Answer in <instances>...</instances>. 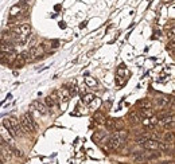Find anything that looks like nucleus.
Instances as JSON below:
<instances>
[{"label": "nucleus", "mask_w": 175, "mask_h": 164, "mask_svg": "<svg viewBox=\"0 0 175 164\" xmlns=\"http://www.w3.org/2000/svg\"><path fill=\"white\" fill-rule=\"evenodd\" d=\"M85 83H86L89 88H96L97 86V81L93 78V77H89V75L85 78Z\"/></svg>", "instance_id": "13"}, {"label": "nucleus", "mask_w": 175, "mask_h": 164, "mask_svg": "<svg viewBox=\"0 0 175 164\" xmlns=\"http://www.w3.org/2000/svg\"><path fill=\"white\" fill-rule=\"evenodd\" d=\"M9 124L12 126V131H14V137H19L22 136V128H20V123L15 118H9Z\"/></svg>", "instance_id": "5"}, {"label": "nucleus", "mask_w": 175, "mask_h": 164, "mask_svg": "<svg viewBox=\"0 0 175 164\" xmlns=\"http://www.w3.org/2000/svg\"><path fill=\"white\" fill-rule=\"evenodd\" d=\"M128 136V132L127 131H119L114 135H112L111 137L108 139V148L109 149H117L120 145L122 144V141L125 140V137Z\"/></svg>", "instance_id": "1"}, {"label": "nucleus", "mask_w": 175, "mask_h": 164, "mask_svg": "<svg viewBox=\"0 0 175 164\" xmlns=\"http://www.w3.org/2000/svg\"><path fill=\"white\" fill-rule=\"evenodd\" d=\"M164 139H166V143H171L172 140H174V135H172V132H168V133H166L164 135Z\"/></svg>", "instance_id": "22"}, {"label": "nucleus", "mask_w": 175, "mask_h": 164, "mask_svg": "<svg viewBox=\"0 0 175 164\" xmlns=\"http://www.w3.org/2000/svg\"><path fill=\"white\" fill-rule=\"evenodd\" d=\"M159 143H160V141L152 140V139H141V140H140V145L143 147V148H146V149H149V151L159 149Z\"/></svg>", "instance_id": "3"}, {"label": "nucleus", "mask_w": 175, "mask_h": 164, "mask_svg": "<svg viewBox=\"0 0 175 164\" xmlns=\"http://www.w3.org/2000/svg\"><path fill=\"white\" fill-rule=\"evenodd\" d=\"M158 123H160L162 125H164L166 128L168 125L172 126V125H174V116H172V114H171V116H164V117H162L160 121H158Z\"/></svg>", "instance_id": "9"}, {"label": "nucleus", "mask_w": 175, "mask_h": 164, "mask_svg": "<svg viewBox=\"0 0 175 164\" xmlns=\"http://www.w3.org/2000/svg\"><path fill=\"white\" fill-rule=\"evenodd\" d=\"M94 98H96V97L93 96V93H89V94H85L84 98H82V101H84L85 104H88V105H89V104H90L92 101L94 100Z\"/></svg>", "instance_id": "16"}, {"label": "nucleus", "mask_w": 175, "mask_h": 164, "mask_svg": "<svg viewBox=\"0 0 175 164\" xmlns=\"http://www.w3.org/2000/svg\"><path fill=\"white\" fill-rule=\"evenodd\" d=\"M167 49H168L170 51H171V54L174 55V50H175V44H174V39H172L171 42H170V44H167Z\"/></svg>", "instance_id": "23"}, {"label": "nucleus", "mask_w": 175, "mask_h": 164, "mask_svg": "<svg viewBox=\"0 0 175 164\" xmlns=\"http://www.w3.org/2000/svg\"><path fill=\"white\" fill-rule=\"evenodd\" d=\"M1 125L4 126V128L7 129V132L11 135V137H14V131H12V126H11V124H9V118H6V120L3 121V124Z\"/></svg>", "instance_id": "12"}, {"label": "nucleus", "mask_w": 175, "mask_h": 164, "mask_svg": "<svg viewBox=\"0 0 175 164\" xmlns=\"http://www.w3.org/2000/svg\"><path fill=\"white\" fill-rule=\"evenodd\" d=\"M100 104H101V100H100V98H94V100L89 104V108H90L92 110H94V109H97L100 106Z\"/></svg>", "instance_id": "17"}, {"label": "nucleus", "mask_w": 175, "mask_h": 164, "mask_svg": "<svg viewBox=\"0 0 175 164\" xmlns=\"http://www.w3.org/2000/svg\"><path fill=\"white\" fill-rule=\"evenodd\" d=\"M128 74H129L128 70H127L124 66H120V67L117 69V77H120V75H124V77H125V75H128Z\"/></svg>", "instance_id": "18"}, {"label": "nucleus", "mask_w": 175, "mask_h": 164, "mask_svg": "<svg viewBox=\"0 0 175 164\" xmlns=\"http://www.w3.org/2000/svg\"><path fill=\"white\" fill-rule=\"evenodd\" d=\"M104 136H105V132H96L93 135V140L96 141V143H100V140H101Z\"/></svg>", "instance_id": "20"}, {"label": "nucleus", "mask_w": 175, "mask_h": 164, "mask_svg": "<svg viewBox=\"0 0 175 164\" xmlns=\"http://www.w3.org/2000/svg\"><path fill=\"white\" fill-rule=\"evenodd\" d=\"M0 164H4V163H3V160H0Z\"/></svg>", "instance_id": "27"}, {"label": "nucleus", "mask_w": 175, "mask_h": 164, "mask_svg": "<svg viewBox=\"0 0 175 164\" xmlns=\"http://www.w3.org/2000/svg\"><path fill=\"white\" fill-rule=\"evenodd\" d=\"M0 53L4 54H12L14 53V43L8 41H3L0 43Z\"/></svg>", "instance_id": "4"}, {"label": "nucleus", "mask_w": 175, "mask_h": 164, "mask_svg": "<svg viewBox=\"0 0 175 164\" xmlns=\"http://www.w3.org/2000/svg\"><path fill=\"white\" fill-rule=\"evenodd\" d=\"M140 116H143V117H154V110L152 109H141V112H140Z\"/></svg>", "instance_id": "14"}, {"label": "nucleus", "mask_w": 175, "mask_h": 164, "mask_svg": "<svg viewBox=\"0 0 175 164\" xmlns=\"http://www.w3.org/2000/svg\"><path fill=\"white\" fill-rule=\"evenodd\" d=\"M20 128H23L24 132H28V133H32L36 131V124H35L34 118L30 113H26L22 116L20 118Z\"/></svg>", "instance_id": "2"}, {"label": "nucleus", "mask_w": 175, "mask_h": 164, "mask_svg": "<svg viewBox=\"0 0 175 164\" xmlns=\"http://www.w3.org/2000/svg\"><path fill=\"white\" fill-rule=\"evenodd\" d=\"M58 93V97H59V101H63V102H67L69 101V98L71 96H70V91H69V89L66 88V86H63V88H61V90L59 91H57Z\"/></svg>", "instance_id": "7"}, {"label": "nucleus", "mask_w": 175, "mask_h": 164, "mask_svg": "<svg viewBox=\"0 0 175 164\" xmlns=\"http://www.w3.org/2000/svg\"><path fill=\"white\" fill-rule=\"evenodd\" d=\"M30 54V58L34 59V58H39V57L43 54V47L42 46H32L28 51Z\"/></svg>", "instance_id": "6"}, {"label": "nucleus", "mask_w": 175, "mask_h": 164, "mask_svg": "<svg viewBox=\"0 0 175 164\" xmlns=\"http://www.w3.org/2000/svg\"><path fill=\"white\" fill-rule=\"evenodd\" d=\"M27 63V61H26V58H24L23 55H18L16 58L14 59V67L15 69H20V67H23L24 65Z\"/></svg>", "instance_id": "8"}, {"label": "nucleus", "mask_w": 175, "mask_h": 164, "mask_svg": "<svg viewBox=\"0 0 175 164\" xmlns=\"http://www.w3.org/2000/svg\"><path fill=\"white\" fill-rule=\"evenodd\" d=\"M3 147V139H1V136H0V148Z\"/></svg>", "instance_id": "26"}, {"label": "nucleus", "mask_w": 175, "mask_h": 164, "mask_svg": "<svg viewBox=\"0 0 175 164\" xmlns=\"http://www.w3.org/2000/svg\"><path fill=\"white\" fill-rule=\"evenodd\" d=\"M140 105H141V106H144V108H149V101H143V102H141V104H140Z\"/></svg>", "instance_id": "24"}, {"label": "nucleus", "mask_w": 175, "mask_h": 164, "mask_svg": "<svg viewBox=\"0 0 175 164\" xmlns=\"http://www.w3.org/2000/svg\"><path fill=\"white\" fill-rule=\"evenodd\" d=\"M44 104H46V106H49V108H52V106H55V101L52 100L50 96L44 98Z\"/></svg>", "instance_id": "19"}, {"label": "nucleus", "mask_w": 175, "mask_h": 164, "mask_svg": "<svg viewBox=\"0 0 175 164\" xmlns=\"http://www.w3.org/2000/svg\"><path fill=\"white\" fill-rule=\"evenodd\" d=\"M147 160H148V159H147V155H146V153H139V155H136V156L133 157V161H135V163H137V164L146 163Z\"/></svg>", "instance_id": "11"}, {"label": "nucleus", "mask_w": 175, "mask_h": 164, "mask_svg": "<svg viewBox=\"0 0 175 164\" xmlns=\"http://www.w3.org/2000/svg\"><path fill=\"white\" fill-rule=\"evenodd\" d=\"M168 36H170V39H171V41L174 39V28H171V31L168 32Z\"/></svg>", "instance_id": "25"}, {"label": "nucleus", "mask_w": 175, "mask_h": 164, "mask_svg": "<svg viewBox=\"0 0 175 164\" xmlns=\"http://www.w3.org/2000/svg\"><path fill=\"white\" fill-rule=\"evenodd\" d=\"M0 133H1V135H3L6 139H7V137H11V135H9V133L7 132V129L4 128L3 125H0Z\"/></svg>", "instance_id": "21"}, {"label": "nucleus", "mask_w": 175, "mask_h": 164, "mask_svg": "<svg viewBox=\"0 0 175 164\" xmlns=\"http://www.w3.org/2000/svg\"><path fill=\"white\" fill-rule=\"evenodd\" d=\"M19 14H20V6H14L11 8V11H9V16H11V18L18 16Z\"/></svg>", "instance_id": "15"}, {"label": "nucleus", "mask_w": 175, "mask_h": 164, "mask_svg": "<svg viewBox=\"0 0 175 164\" xmlns=\"http://www.w3.org/2000/svg\"><path fill=\"white\" fill-rule=\"evenodd\" d=\"M32 108H35L41 114H47V106H44L43 104H41L39 101H35V102H32Z\"/></svg>", "instance_id": "10"}]
</instances>
